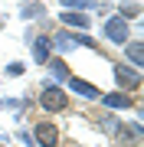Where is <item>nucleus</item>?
Here are the masks:
<instances>
[{"mask_svg":"<svg viewBox=\"0 0 144 147\" xmlns=\"http://www.w3.org/2000/svg\"><path fill=\"white\" fill-rule=\"evenodd\" d=\"M112 79H115V88H118V92H128V95L141 92V85H144L141 69L121 62V59H118V62H112Z\"/></svg>","mask_w":144,"mask_h":147,"instance_id":"nucleus-2","label":"nucleus"},{"mask_svg":"<svg viewBox=\"0 0 144 147\" xmlns=\"http://www.w3.org/2000/svg\"><path fill=\"white\" fill-rule=\"evenodd\" d=\"M62 10H82V13H92L98 7V0H59Z\"/></svg>","mask_w":144,"mask_h":147,"instance_id":"nucleus-15","label":"nucleus"},{"mask_svg":"<svg viewBox=\"0 0 144 147\" xmlns=\"http://www.w3.org/2000/svg\"><path fill=\"white\" fill-rule=\"evenodd\" d=\"M112 137H115L121 147H141V141H144V124H141V121H131V124L118 121L115 131H112Z\"/></svg>","mask_w":144,"mask_h":147,"instance_id":"nucleus-6","label":"nucleus"},{"mask_svg":"<svg viewBox=\"0 0 144 147\" xmlns=\"http://www.w3.org/2000/svg\"><path fill=\"white\" fill-rule=\"evenodd\" d=\"M98 105L105 108V111H134V108H141L138 105V98H134V95H128V92H101V98H98Z\"/></svg>","mask_w":144,"mask_h":147,"instance_id":"nucleus-5","label":"nucleus"},{"mask_svg":"<svg viewBox=\"0 0 144 147\" xmlns=\"http://www.w3.org/2000/svg\"><path fill=\"white\" fill-rule=\"evenodd\" d=\"M20 3H30V0H20Z\"/></svg>","mask_w":144,"mask_h":147,"instance_id":"nucleus-19","label":"nucleus"},{"mask_svg":"<svg viewBox=\"0 0 144 147\" xmlns=\"http://www.w3.org/2000/svg\"><path fill=\"white\" fill-rule=\"evenodd\" d=\"M56 23H62V30L89 33V30H92V13H82V10H59Z\"/></svg>","mask_w":144,"mask_h":147,"instance_id":"nucleus-8","label":"nucleus"},{"mask_svg":"<svg viewBox=\"0 0 144 147\" xmlns=\"http://www.w3.org/2000/svg\"><path fill=\"white\" fill-rule=\"evenodd\" d=\"M3 75H7V79H20V75H26V62H20V59L7 62L3 65Z\"/></svg>","mask_w":144,"mask_h":147,"instance_id":"nucleus-16","label":"nucleus"},{"mask_svg":"<svg viewBox=\"0 0 144 147\" xmlns=\"http://www.w3.org/2000/svg\"><path fill=\"white\" fill-rule=\"evenodd\" d=\"M66 85H69L66 92L79 95V98H85V101H98V98H101V88H98V85H95V82H85V79H79V75H72V79L66 82Z\"/></svg>","mask_w":144,"mask_h":147,"instance_id":"nucleus-9","label":"nucleus"},{"mask_svg":"<svg viewBox=\"0 0 144 147\" xmlns=\"http://www.w3.org/2000/svg\"><path fill=\"white\" fill-rule=\"evenodd\" d=\"M43 69L49 72V82H56V85H62V82H69V79H72V69H69V62H66L62 56H53Z\"/></svg>","mask_w":144,"mask_h":147,"instance_id":"nucleus-10","label":"nucleus"},{"mask_svg":"<svg viewBox=\"0 0 144 147\" xmlns=\"http://www.w3.org/2000/svg\"><path fill=\"white\" fill-rule=\"evenodd\" d=\"M121 49H124V62L134 65V69H141V62H144V46H141V39H138V36H131Z\"/></svg>","mask_w":144,"mask_h":147,"instance_id":"nucleus-11","label":"nucleus"},{"mask_svg":"<svg viewBox=\"0 0 144 147\" xmlns=\"http://www.w3.org/2000/svg\"><path fill=\"white\" fill-rule=\"evenodd\" d=\"M115 13L121 16V20H128V23H138L141 20V0H121V3L115 7Z\"/></svg>","mask_w":144,"mask_h":147,"instance_id":"nucleus-13","label":"nucleus"},{"mask_svg":"<svg viewBox=\"0 0 144 147\" xmlns=\"http://www.w3.org/2000/svg\"><path fill=\"white\" fill-rule=\"evenodd\" d=\"M39 111L43 115H62V111H69V92H66V85H56V82H43L39 85Z\"/></svg>","mask_w":144,"mask_h":147,"instance_id":"nucleus-1","label":"nucleus"},{"mask_svg":"<svg viewBox=\"0 0 144 147\" xmlns=\"http://www.w3.org/2000/svg\"><path fill=\"white\" fill-rule=\"evenodd\" d=\"M92 121H95V124H98L105 134H112L115 124H118V115H115V111H105V108L98 105V108H92Z\"/></svg>","mask_w":144,"mask_h":147,"instance_id":"nucleus-12","label":"nucleus"},{"mask_svg":"<svg viewBox=\"0 0 144 147\" xmlns=\"http://www.w3.org/2000/svg\"><path fill=\"white\" fill-rule=\"evenodd\" d=\"M20 20H46V3L43 0H30V3L20 7Z\"/></svg>","mask_w":144,"mask_h":147,"instance_id":"nucleus-14","label":"nucleus"},{"mask_svg":"<svg viewBox=\"0 0 144 147\" xmlns=\"http://www.w3.org/2000/svg\"><path fill=\"white\" fill-rule=\"evenodd\" d=\"M101 36L108 42H115V46H124V42L131 39V23L121 20L118 13H112L108 20H101Z\"/></svg>","mask_w":144,"mask_h":147,"instance_id":"nucleus-4","label":"nucleus"},{"mask_svg":"<svg viewBox=\"0 0 144 147\" xmlns=\"http://www.w3.org/2000/svg\"><path fill=\"white\" fill-rule=\"evenodd\" d=\"M16 137H20V141L26 144V147H36V144H33V137H30V131H26V127H16Z\"/></svg>","mask_w":144,"mask_h":147,"instance_id":"nucleus-17","label":"nucleus"},{"mask_svg":"<svg viewBox=\"0 0 144 147\" xmlns=\"http://www.w3.org/2000/svg\"><path fill=\"white\" fill-rule=\"evenodd\" d=\"M0 147H7V144H3V141H0Z\"/></svg>","mask_w":144,"mask_h":147,"instance_id":"nucleus-20","label":"nucleus"},{"mask_svg":"<svg viewBox=\"0 0 144 147\" xmlns=\"http://www.w3.org/2000/svg\"><path fill=\"white\" fill-rule=\"evenodd\" d=\"M0 111H3V98H0Z\"/></svg>","mask_w":144,"mask_h":147,"instance_id":"nucleus-18","label":"nucleus"},{"mask_svg":"<svg viewBox=\"0 0 144 147\" xmlns=\"http://www.w3.org/2000/svg\"><path fill=\"white\" fill-rule=\"evenodd\" d=\"M30 137H33L36 147H59V144H62V131H59V124L49 121V118L33 121V124H30Z\"/></svg>","mask_w":144,"mask_h":147,"instance_id":"nucleus-3","label":"nucleus"},{"mask_svg":"<svg viewBox=\"0 0 144 147\" xmlns=\"http://www.w3.org/2000/svg\"><path fill=\"white\" fill-rule=\"evenodd\" d=\"M26 46H30V59H33L36 65H46L49 59H53V42H49V33H39V30H36Z\"/></svg>","mask_w":144,"mask_h":147,"instance_id":"nucleus-7","label":"nucleus"}]
</instances>
